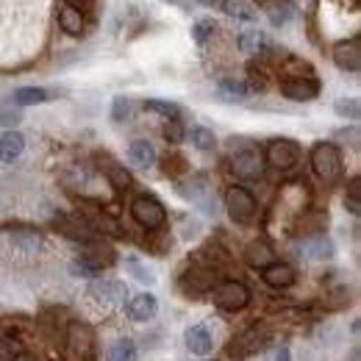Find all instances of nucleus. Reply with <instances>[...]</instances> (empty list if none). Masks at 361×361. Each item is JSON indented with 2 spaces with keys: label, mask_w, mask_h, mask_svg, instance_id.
Here are the masks:
<instances>
[{
  "label": "nucleus",
  "mask_w": 361,
  "mask_h": 361,
  "mask_svg": "<svg viewBox=\"0 0 361 361\" xmlns=\"http://www.w3.org/2000/svg\"><path fill=\"white\" fill-rule=\"evenodd\" d=\"M312 170L322 183H336L342 178V150L334 142H317L312 147Z\"/></svg>",
  "instance_id": "f257e3e1"
},
{
  "label": "nucleus",
  "mask_w": 361,
  "mask_h": 361,
  "mask_svg": "<svg viewBox=\"0 0 361 361\" xmlns=\"http://www.w3.org/2000/svg\"><path fill=\"white\" fill-rule=\"evenodd\" d=\"M126 298H128V289L123 281H92L87 289V303L100 314L114 312L120 303H126Z\"/></svg>",
  "instance_id": "f03ea898"
},
{
  "label": "nucleus",
  "mask_w": 361,
  "mask_h": 361,
  "mask_svg": "<svg viewBox=\"0 0 361 361\" xmlns=\"http://www.w3.org/2000/svg\"><path fill=\"white\" fill-rule=\"evenodd\" d=\"M226 209H228V217L239 226H247L256 220L259 214V200L253 197L250 189L245 186H228L226 189Z\"/></svg>",
  "instance_id": "7ed1b4c3"
},
{
  "label": "nucleus",
  "mask_w": 361,
  "mask_h": 361,
  "mask_svg": "<svg viewBox=\"0 0 361 361\" xmlns=\"http://www.w3.org/2000/svg\"><path fill=\"white\" fill-rule=\"evenodd\" d=\"M267 342H270V334H267L264 328H259V325H250V328L239 331V334L228 342V356L233 361H245V359H250V356H256L259 350H264Z\"/></svg>",
  "instance_id": "20e7f679"
},
{
  "label": "nucleus",
  "mask_w": 361,
  "mask_h": 361,
  "mask_svg": "<svg viewBox=\"0 0 361 361\" xmlns=\"http://www.w3.org/2000/svg\"><path fill=\"white\" fill-rule=\"evenodd\" d=\"M264 159L272 170H292L298 161H300V145L295 139H286V136H278L267 142V150H264Z\"/></svg>",
  "instance_id": "39448f33"
},
{
  "label": "nucleus",
  "mask_w": 361,
  "mask_h": 361,
  "mask_svg": "<svg viewBox=\"0 0 361 361\" xmlns=\"http://www.w3.org/2000/svg\"><path fill=\"white\" fill-rule=\"evenodd\" d=\"M131 217H134L136 226H142L145 231H159L167 223V209L156 197L142 195L131 203Z\"/></svg>",
  "instance_id": "423d86ee"
},
{
  "label": "nucleus",
  "mask_w": 361,
  "mask_h": 361,
  "mask_svg": "<svg viewBox=\"0 0 361 361\" xmlns=\"http://www.w3.org/2000/svg\"><path fill=\"white\" fill-rule=\"evenodd\" d=\"M231 173L242 180L262 178V173H264V159H262V153H259L253 145L233 150V156H231Z\"/></svg>",
  "instance_id": "0eeeda50"
},
{
  "label": "nucleus",
  "mask_w": 361,
  "mask_h": 361,
  "mask_svg": "<svg viewBox=\"0 0 361 361\" xmlns=\"http://www.w3.org/2000/svg\"><path fill=\"white\" fill-rule=\"evenodd\" d=\"M67 348L81 361H94V348H97L94 328L87 325V322H70V328H67Z\"/></svg>",
  "instance_id": "6e6552de"
},
{
  "label": "nucleus",
  "mask_w": 361,
  "mask_h": 361,
  "mask_svg": "<svg viewBox=\"0 0 361 361\" xmlns=\"http://www.w3.org/2000/svg\"><path fill=\"white\" fill-rule=\"evenodd\" d=\"M214 300L223 312H239L250 303V289L242 283V281H223L217 289H214Z\"/></svg>",
  "instance_id": "1a4fd4ad"
},
{
  "label": "nucleus",
  "mask_w": 361,
  "mask_h": 361,
  "mask_svg": "<svg viewBox=\"0 0 361 361\" xmlns=\"http://www.w3.org/2000/svg\"><path fill=\"white\" fill-rule=\"evenodd\" d=\"M295 247H298L300 256H306V259H312V262H328V259H334V253H336V245H334V239H331L328 233L300 236Z\"/></svg>",
  "instance_id": "9d476101"
},
{
  "label": "nucleus",
  "mask_w": 361,
  "mask_h": 361,
  "mask_svg": "<svg viewBox=\"0 0 361 361\" xmlns=\"http://www.w3.org/2000/svg\"><path fill=\"white\" fill-rule=\"evenodd\" d=\"M334 64L342 70V73H359L361 70V39L359 37H350V39H339L334 50Z\"/></svg>",
  "instance_id": "9b49d317"
},
{
  "label": "nucleus",
  "mask_w": 361,
  "mask_h": 361,
  "mask_svg": "<svg viewBox=\"0 0 361 361\" xmlns=\"http://www.w3.org/2000/svg\"><path fill=\"white\" fill-rule=\"evenodd\" d=\"M281 94L295 100V103H309L319 94V81L317 78H283Z\"/></svg>",
  "instance_id": "f8f14e48"
},
{
  "label": "nucleus",
  "mask_w": 361,
  "mask_h": 361,
  "mask_svg": "<svg viewBox=\"0 0 361 361\" xmlns=\"http://www.w3.org/2000/svg\"><path fill=\"white\" fill-rule=\"evenodd\" d=\"M214 283H217V270L200 267V264H192V270L180 278V286H183L189 295H203V292L214 289Z\"/></svg>",
  "instance_id": "ddd939ff"
},
{
  "label": "nucleus",
  "mask_w": 361,
  "mask_h": 361,
  "mask_svg": "<svg viewBox=\"0 0 361 361\" xmlns=\"http://www.w3.org/2000/svg\"><path fill=\"white\" fill-rule=\"evenodd\" d=\"M56 23H59V28H61L67 37H84V31H87L84 11H78V8L67 6V3L59 6V11H56Z\"/></svg>",
  "instance_id": "4468645a"
},
{
  "label": "nucleus",
  "mask_w": 361,
  "mask_h": 361,
  "mask_svg": "<svg viewBox=\"0 0 361 361\" xmlns=\"http://www.w3.org/2000/svg\"><path fill=\"white\" fill-rule=\"evenodd\" d=\"M100 173L106 176V180H109L114 189H120V192L134 186V176H131L120 161H114V159H109V156L100 159Z\"/></svg>",
  "instance_id": "2eb2a0df"
},
{
  "label": "nucleus",
  "mask_w": 361,
  "mask_h": 361,
  "mask_svg": "<svg viewBox=\"0 0 361 361\" xmlns=\"http://www.w3.org/2000/svg\"><path fill=\"white\" fill-rule=\"evenodd\" d=\"M262 278L272 289H286V286L295 283V267L286 264V262H272L270 267L262 270Z\"/></svg>",
  "instance_id": "dca6fc26"
},
{
  "label": "nucleus",
  "mask_w": 361,
  "mask_h": 361,
  "mask_svg": "<svg viewBox=\"0 0 361 361\" xmlns=\"http://www.w3.org/2000/svg\"><path fill=\"white\" fill-rule=\"evenodd\" d=\"M236 47L242 53H247V56H262L264 50H270V37L264 31H259V28H247V31H242L236 37Z\"/></svg>",
  "instance_id": "f3484780"
},
{
  "label": "nucleus",
  "mask_w": 361,
  "mask_h": 361,
  "mask_svg": "<svg viewBox=\"0 0 361 361\" xmlns=\"http://www.w3.org/2000/svg\"><path fill=\"white\" fill-rule=\"evenodd\" d=\"M156 314H159V300H156V295L142 292V295L131 298V303H128V317H131V319L147 322V319H153Z\"/></svg>",
  "instance_id": "a211bd4d"
},
{
  "label": "nucleus",
  "mask_w": 361,
  "mask_h": 361,
  "mask_svg": "<svg viewBox=\"0 0 361 361\" xmlns=\"http://www.w3.org/2000/svg\"><path fill=\"white\" fill-rule=\"evenodd\" d=\"M245 262L253 270H264V267H270L272 262H275V250H272L264 239H256V242H250L245 247Z\"/></svg>",
  "instance_id": "6ab92c4d"
},
{
  "label": "nucleus",
  "mask_w": 361,
  "mask_h": 361,
  "mask_svg": "<svg viewBox=\"0 0 361 361\" xmlns=\"http://www.w3.org/2000/svg\"><path fill=\"white\" fill-rule=\"evenodd\" d=\"M25 150V136L20 131H6L0 136V161L3 164H14Z\"/></svg>",
  "instance_id": "aec40b11"
},
{
  "label": "nucleus",
  "mask_w": 361,
  "mask_h": 361,
  "mask_svg": "<svg viewBox=\"0 0 361 361\" xmlns=\"http://www.w3.org/2000/svg\"><path fill=\"white\" fill-rule=\"evenodd\" d=\"M128 156H131V164L139 167V170H150L156 164V159H159L153 142H147V139H134L131 147H128Z\"/></svg>",
  "instance_id": "412c9836"
},
{
  "label": "nucleus",
  "mask_w": 361,
  "mask_h": 361,
  "mask_svg": "<svg viewBox=\"0 0 361 361\" xmlns=\"http://www.w3.org/2000/svg\"><path fill=\"white\" fill-rule=\"evenodd\" d=\"M186 348L192 356H209L212 353V334L206 331V325H192L186 331Z\"/></svg>",
  "instance_id": "4be33fe9"
},
{
  "label": "nucleus",
  "mask_w": 361,
  "mask_h": 361,
  "mask_svg": "<svg viewBox=\"0 0 361 361\" xmlns=\"http://www.w3.org/2000/svg\"><path fill=\"white\" fill-rule=\"evenodd\" d=\"M220 6L233 20H242V23H256L259 20V6L253 0H223Z\"/></svg>",
  "instance_id": "5701e85b"
},
{
  "label": "nucleus",
  "mask_w": 361,
  "mask_h": 361,
  "mask_svg": "<svg viewBox=\"0 0 361 361\" xmlns=\"http://www.w3.org/2000/svg\"><path fill=\"white\" fill-rule=\"evenodd\" d=\"M53 97L50 90H42V87H20L11 94V103L17 109H25V106H39V103H47Z\"/></svg>",
  "instance_id": "b1692460"
},
{
  "label": "nucleus",
  "mask_w": 361,
  "mask_h": 361,
  "mask_svg": "<svg viewBox=\"0 0 361 361\" xmlns=\"http://www.w3.org/2000/svg\"><path fill=\"white\" fill-rule=\"evenodd\" d=\"M8 242H11V247H14L20 256H34V253L39 250V245H42V239H39L31 228H25V231H14Z\"/></svg>",
  "instance_id": "393cba45"
},
{
  "label": "nucleus",
  "mask_w": 361,
  "mask_h": 361,
  "mask_svg": "<svg viewBox=\"0 0 361 361\" xmlns=\"http://www.w3.org/2000/svg\"><path fill=\"white\" fill-rule=\"evenodd\" d=\"M264 8H267V17H270V23L275 28L289 25L292 17H295V3H292V0H275V3L264 6Z\"/></svg>",
  "instance_id": "a878e982"
},
{
  "label": "nucleus",
  "mask_w": 361,
  "mask_h": 361,
  "mask_svg": "<svg viewBox=\"0 0 361 361\" xmlns=\"http://www.w3.org/2000/svg\"><path fill=\"white\" fill-rule=\"evenodd\" d=\"M281 73H283V78H314L312 64L298 59V56H286L281 64Z\"/></svg>",
  "instance_id": "bb28decb"
},
{
  "label": "nucleus",
  "mask_w": 361,
  "mask_h": 361,
  "mask_svg": "<svg viewBox=\"0 0 361 361\" xmlns=\"http://www.w3.org/2000/svg\"><path fill=\"white\" fill-rule=\"evenodd\" d=\"M325 226H328V214H325V212H312V214H300V220H298V231H300L303 236L325 233Z\"/></svg>",
  "instance_id": "cd10ccee"
},
{
  "label": "nucleus",
  "mask_w": 361,
  "mask_h": 361,
  "mask_svg": "<svg viewBox=\"0 0 361 361\" xmlns=\"http://www.w3.org/2000/svg\"><path fill=\"white\" fill-rule=\"evenodd\" d=\"M142 106H145V111L161 114V117H167V120H178V117H180V106H178V103H173V100H159V97H150V100H145Z\"/></svg>",
  "instance_id": "c85d7f7f"
},
{
  "label": "nucleus",
  "mask_w": 361,
  "mask_h": 361,
  "mask_svg": "<svg viewBox=\"0 0 361 361\" xmlns=\"http://www.w3.org/2000/svg\"><path fill=\"white\" fill-rule=\"evenodd\" d=\"M189 139H192V145H195L200 153H214V150H217V136H214V131H209V128H203V126L192 128Z\"/></svg>",
  "instance_id": "c756f323"
},
{
  "label": "nucleus",
  "mask_w": 361,
  "mask_h": 361,
  "mask_svg": "<svg viewBox=\"0 0 361 361\" xmlns=\"http://www.w3.org/2000/svg\"><path fill=\"white\" fill-rule=\"evenodd\" d=\"M131 114H134V103H131V97L117 94V97L111 100V120H114L117 126H123V123L131 120Z\"/></svg>",
  "instance_id": "7c9ffc66"
},
{
  "label": "nucleus",
  "mask_w": 361,
  "mask_h": 361,
  "mask_svg": "<svg viewBox=\"0 0 361 361\" xmlns=\"http://www.w3.org/2000/svg\"><path fill=\"white\" fill-rule=\"evenodd\" d=\"M220 97L223 100H231V103H236V100H245L247 97V87H245V81H233V78H226V81H220Z\"/></svg>",
  "instance_id": "2f4dec72"
},
{
  "label": "nucleus",
  "mask_w": 361,
  "mask_h": 361,
  "mask_svg": "<svg viewBox=\"0 0 361 361\" xmlns=\"http://www.w3.org/2000/svg\"><path fill=\"white\" fill-rule=\"evenodd\" d=\"M214 34H217V23H214L212 17H203V20H197V23L192 25V39H195V45H206Z\"/></svg>",
  "instance_id": "473e14b6"
},
{
  "label": "nucleus",
  "mask_w": 361,
  "mask_h": 361,
  "mask_svg": "<svg viewBox=\"0 0 361 361\" xmlns=\"http://www.w3.org/2000/svg\"><path fill=\"white\" fill-rule=\"evenodd\" d=\"M345 209H348L353 217H359V214H361V178H359V176H353V178H350V183H348Z\"/></svg>",
  "instance_id": "72a5a7b5"
},
{
  "label": "nucleus",
  "mask_w": 361,
  "mask_h": 361,
  "mask_svg": "<svg viewBox=\"0 0 361 361\" xmlns=\"http://www.w3.org/2000/svg\"><path fill=\"white\" fill-rule=\"evenodd\" d=\"M134 359H136V348L131 339H117L109 348V361H134Z\"/></svg>",
  "instance_id": "f704fd0d"
},
{
  "label": "nucleus",
  "mask_w": 361,
  "mask_h": 361,
  "mask_svg": "<svg viewBox=\"0 0 361 361\" xmlns=\"http://www.w3.org/2000/svg\"><path fill=\"white\" fill-rule=\"evenodd\" d=\"M334 111H336L342 120H359V100H356V97H342V100H336Z\"/></svg>",
  "instance_id": "c9c22d12"
},
{
  "label": "nucleus",
  "mask_w": 361,
  "mask_h": 361,
  "mask_svg": "<svg viewBox=\"0 0 361 361\" xmlns=\"http://www.w3.org/2000/svg\"><path fill=\"white\" fill-rule=\"evenodd\" d=\"M128 272L134 275L139 283H156V275L153 270H147L142 262H136V259H128Z\"/></svg>",
  "instance_id": "e433bc0d"
},
{
  "label": "nucleus",
  "mask_w": 361,
  "mask_h": 361,
  "mask_svg": "<svg viewBox=\"0 0 361 361\" xmlns=\"http://www.w3.org/2000/svg\"><path fill=\"white\" fill-rule=\"evenodd\" d=\"M164 139H167L170 145H180V142L186 139V128L180 126L178 120H170V123L164 126Z\"/></svg>",
  "instance_id": "4c0bfd02"
},
{
  "label": "nucleus",
  "mask_w": 361,
  "mask_h": 361,
  "mask_svg": "<svg viewBox=\"0 0 361 361\" xmlns=\"http://www.w3.org/2000/svg\"><path fill=\"white\" fill-rule=\"evenodd\" d=\"M20 120H23V114L14 103H0V123L3 126H17Z\"/></svg>",
  "instance_id": "58836bf2"
},
{
  "label": "nucleus",
  "mask_w": 361,
  "mask_h": 361,
  "mask_svg": "<svg viewBox=\"0 0 361 361\" xmlns=\"http://www.w3.org/2000/svg\"><path fill=\"white\" fill-rule=\"evenodd\" d=\"M20 353H23V350H20V342L0 336V361H14Z\"/></svg>",
  "instance_id": "ea45409f"
},
{
  "label": "nucleus",
  "mask_w": 361,
  "mask_h": 361,
  "mask_svg": "<svg viewBox=\"0 0 361 361\" xmlns=\"http://www.w3.org/2000/svg\"><path fill=\"white\" fill-rule=\"evenodd\" d=\"M183 170H186V159H183V156H176V153H173V156L164 159V173H167V176H180Z\"/></svg>",
  "instance_id": "a19ab883"
},
{
  "label": "nucleus",
  "mask_w": 361,
  "mask_h": 361,
  "mask_svg": "<svg viewBox=\"0 0 361 361\" xmlns=\"http://www.w3.org/2000/svg\"><path fill=\"white\" fill-rule=\"evenodd\" d=\"M70 272H73V275H81V278H97V275H100L94 267H90V264L81 262V259H75V262L70 264Z\"/></svg>",
  "instance_id": "79ce46f5"
},
{
  "label": "nucleus",
  "mask_w": 361,
  "mask_h": 361,
  "mask_svg": "<svg viewBox=\"0 0 361 361\" xmlns=\"http://www.w3.org/2000/svg\"><path fill=\"white\" fill-rule=\"evenodd\" d=\"M272 361H292L289 348H283V345H281V348H275V350H272Z\"/></svg>",
  "instance_id": "37998d69"
},
{
  "label": "nucleus",
  "mask_w": 361,
  "mask_h": 361,
  "mask_svg": "<svg viewBox=\"0 0 361 361\" xmlns=\"http://www.w3.org/2000/svg\"><path fill=\"white\" fill-rule=\"evenodd\" d=\"M67 6H73V8H78V11H84V6H90L92 0H64Z\"/></svg>",
  "instance_id": "c03bdc74"
},
{
  "label": "nucleus",
  "mask_w": 361,
  "mask_h": 361,
  "mask_svg": "<svg viewBox=\"0 0 361 361\" xmlns=\"http://www.w3.org/2000/svg\"><path fill=\"white\" fill-rule=\"evenodd\" d=\"M14 361H37V356H31V353H20Z\"/></svg>",
  "instance_id": "a18cd8bd"
},
{
  "label": "nucleus",
  "mask_w": 361,
  "mask_h": 361,
  "mask_svg": "<svg viewBox=\"0 0 361 361\" xmlns=\"http://www.w3.org/2000/svg\"><path fill=\"white\" fill-rule=\"evenodd\" d=\"M200 3H203V6H209V8H217L223 0H200Z\"/></svg>",
  "instance_id": "49530a36"
},
{
  "label": "nucleus",
  "mask_w": 361,
  "mask_h": 361,
  "mask_svg": "<svg viewBox=\"0 0 361 361\" xmlns=\"http://www.w3.org/2000/svg\"><path fill=\"white\" fill-rule=\"evenodd\" d=\"M164 3H173V6H178V8H183V6H186L183 0H164Z\"/></svg>",
  "instance_id": "de8ad7c7"
},
{
  "label": "nucleus",
  "mask_w": 361,
  "mask_h": 361,
  "mask_svg": "<svg viewBox=\"0 0 361 361\" xmlns=\"http://www.w3.org/2000/svg\"><path fill=\"white\" fill-rule=\"evenodd\" d=\"M259 3H262V6H270V3H275V0H259Z\"/></svg>",
  "instance_id": "09e8293b"
}]
</instances>
